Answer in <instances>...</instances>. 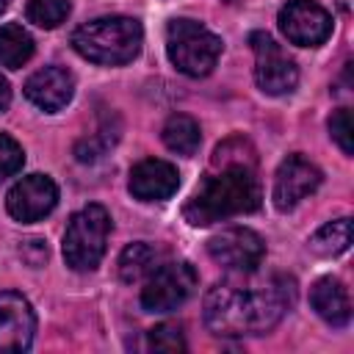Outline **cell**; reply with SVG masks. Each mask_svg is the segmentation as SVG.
Segmentation results:
<instances>
[{
  "instance_id": "6da1fadb",
  "label": "cell",
  "mask_w": 354,
  "mask_h": 354,
  "mask_svg": "<svg viewBox=\"0 0 354 354\" xmlns=\"http://www.w3.org/2000/svg\"><path fill=\"white\" fill-rule=\"evenodd\" d=\"M296 299L293 279L271 274L266 279L254 271L216 282L205 296V324L221 337L266 335L274 329Z\"/></svg>"
},
{
  "instance_id": "ffe728a7",
  "label": "cell",
  "mask_w": 354,
  "mask_h": 354,
  "mask_svg": "<svg viewBox=\"0 0 354 354\" xmlns=\"http://www.w3.org/2000/svg\"><path fill=\"white\" fill-rule=\"evenodd\" d=\"M72 11V3L69 0H30L25 6V17L28 22L39 25V28H58Z\"/></svg>"
},
{
  "instance_id": "5bb4252c",
  "label": "cell",
  "mask_w": 354,
  "mask_h": 354,
  "mask_svg": "<svg viewBox=\"0 0 354 354\" xmlns=\"http://www.w3.org/2000/svg\"><path fill=\"white\" fill-rule=\"evenodd\" d=\"M75 91V77L72 72H66L64 66H44L39 72H33L25 83V97L41 108V111H61Z\"/></svg>"
},
{
  "instance_id": "7402d4cb",
  "label": "cell",
  "mask_w": 354,
  "mask_h": 354,
  "mask_svg": "<svg viewBox=\"0 0 354 354\" xmlns=\"http://www.w3.org/2000/svg\"><path fill=\"white\" fill-rule=\"evenodd\" d=\"M329 136L343 149V155H354V133H351V111L348 108H337L329 116Z\"/></svg>"
},
{
  "instance_id": "ba28073f",
  "label": "cell",
  "mask_w": 354,
  "mask_h": 354,
  "mask_svg": "<svg viewBox=\"0 0 354 354\" xmlns=\"http://www.w3.org/2000/svg\"><path fill=\"white\" fill-rule=\"evenodd\" d=\"M207 254L218 266H224L235 274H243V271L260 268V263L266 257V243L254 230L230 227V230H224L207 241Z\"/></svg>"
},
{
  "instance_id": "d6986e66",
  "label": "cell",
  "mask_w": 354,
  "mask_h": 354,
  "mask_svg": "<svg viewBox=\"0 0 354 354\" xmlns=\"http://www.w3.org/2000/svg\"><path fill=\"white\" fill-rule=\"evenodd\" d=\"M155 263H158V252L149 243H144V241L130 243L119 257V277H122V282L133 285V282L144 279L147 274H152Z\"/></svg>"
},
{
  "instance_id": "9c48e42d",
  "label": "cell",
  "mask_w": 354,
  "mask_h": 354,
  "mask_svg": "<svg viewBox=\"0 0 354 354\" xmlns=\"http://www.w3.org/2000/svg\"><path fill=\"white\" fill-rule=\"evenodd\" d=\"M277 22L285 39L299 47H318L332 33V17L313 0H290L279 8Z\"/></svg>"
},
{
  "instance_id": "ac0fdd59",
  "label": "cell",
  "mask_w": 354,
  "mask_h": 354,
  "mask_svg": "<svg viewBox=\"0 0 354 354\" xmlns=\"http://www.w3.org/2000/svg\"><path fill=\"white\" fill-rule=\"evenodd\" d=\"M351 243V218H335L326 221L321 230H315V235L310 238V249L321 257H335L343 254Z\"/></svg>"
},
{
  "instance_id": "44dd1931",
  "label": "cell",
  "mask_w": 354,
  "mask_h": 354,
  "mask_svg": "<svg viewBox=\"0 0 354 354\" xmlns=\"http://www.w3.org/2000/svg\"><path fill=\"white\" fill-rule=\"evenodd\" d=\"M147 346L152 351H163V354H174V351H185V337L180 324H160L155 329H149L147 335Z\"/></svg>"
},
{
  "instance_id": "7c38bea8",
  "label": "cell",
  "mask_w": 354,
  "mask_h": 354,
  "mask_svg": "<svg viewBox=\"0 0 354 354\" xmlns=\"http://www.w3.org/2000/svg\"><path fill=\"white\" fill-rule=\"evenodd\" d=\"M36 335V313L17 290H0V351H28Z\"/></svg>"
},
{
  "instance_id": "8992f818",
  "label": "cell",
  "mask_w": 354,
  "mask_h": 354,
  "mask_svg": "<svg viewBox=\"0 0 354 354\" xmlns=\"http://www.w3.org/2000/svg\"><path fill=\"white\" fill-rule=\"evenodd\" d=\"M196 268L185 260L177 263H166L160 268H155L141 290V307L147 313H169L174 307H180L194 290H196Z\"/></svg>"
},
{
  "instance_id": "d4e9b609",
  "label": "cell",
  "mask_w": 354,
  "mask_h": 354,
  "mask_svg": "<svg viewBox=\"0 0 354 354\" xmlns=\"http://www.w3.org/2000/svg\"><path fill=\"white\" fill-rule=\"evenodd\" d=\"M8 6H11V0H0V14H3V11L8 8Z\"/></svg>"
},
{
  "instance_id": "603a6c76",
  "label": "cell",
  "mask_w": 354,
  "mask_h": 354,
  "mask_svg": "<svg viewBox=\"0 0 354 354\" xmlns=\"http://www.w3.org/2000/svg\"><path fill=\"white\" fill-rule=\"evenodd\" d=\"M22 163H25V152H22V147H19L11 136L0 133V183H3L6 177L17 174V171L22 169Z\"/></svg>"
},
{
  "instance_id": "3957f363",
  "label": "cell",
  "mask_w": 354,
  "mask_h": 354,
  "mask_svg": "<svg viewBox=\"0 0 354 354\" xmlns=\"http://www.w3.org/2000/svg\"><path fill=\"white\" fill-rule=\"evenodd\" d=\"M144 30L133 17H97L72 33V47L91 64L122 66L141 53Z\"/></svg>"
},
{
  "instance_id": "e0dca14e",
  "label": "cell",
  "mask_w": 354,
  "mask_h": 354,
  "mask_svg": "<svg viewBox=\"0 0 354 354\" xmlns=\"http://www.w3.org/2000/svg\"><path fill=\"white\" fill-rule=\"evenodd\" d=\"M163 144H166L171 152L191 158V155L199 149V144H202L199 124H196L191 116H185V113L169 116L166 124H163Z\"/></svg>"
},
{
  "instance_id": "9a60e30c",
  "label": "cell",
  "mask_w": 354,
  "mask_h": 354,
  "mask_svg": "<svg viewBox=\"0 0 354 354\" xmlns=\"http://www.w3.org/2000/svg\"><path fill=\"white\" fill-rule=\"evenodd\" d=\"M310 304L313 310L329 324V326H346L351 321V301H348V290L343 288L340 279L335 277H324L313 285L310 290Z\"/></svg>"
},
{
  "instance_id": "277c9868",
  "label": "cell",
  "mask_w": 354,
  "mask_h": 354,
  "mask_svg": "<svg viewBox=\"0 0 354 354\" xmlns=\"http://www.w3.org/2000/svg\"><path fill=\"white\" fill-rule=\"evenodd\" d=\"M166 53L169 61L188 77L207 75L218 55H221V39L207 30L202 22L194 19H171L166 28Z\"/></svg>"
},
{
  "instance_id": "2e32d148",
  "label": "cell",
  "mask_w": 354,
  "mask_h": 354,
  "mask_svg": "<svg viewBox=\"0 0 354 354\" xmlns=\"http://www.w3.org/2000/svg\"><path fill=\"white\" fill-rule=\"evenodd\" d=\"M30 55H33V36L17 22L0 25V66L19 69L30 61Z\"/></svg>"
},
{
  "instance_id": "8fae6325",
  "label": "cell",
  "mask_w": 354,
  "mask_h": 354,
  "mask_svg": "<svg viewBox=\"0 0 354 354\" xmlns=\"http://www.w3.org/2000/svg\"><path fill=\"white\" fill-rule=\"evenodd\" d=\"M55 202H58V188L47 174L22 177L6 196L8 213L22 224H33V221L44 218L55 207Z\"/></svg>"
},
{
  "instance_id": "7a4b0ae2",
  "label": "cell",
  "mask_w": 354,
  "mask_h": 354,
  "mask_svg": "<svg viewBox=\"0 0 354 354\" xmlns=\"http://www.w3.org/2000/svg\"><path fill=\"white\" fill-rule=\"evenodd\" d=\"M260 207V183L254 177V166L227 163L218 174L202 177L196 191L183 207V216L194 227H205L230 216L252 213Z\"/></svg>"
},
{
  "instance_id": "4fadbf2b",
  "label": "cell",
  "mask_w": 354,
  "mask_h": 354,
  "mask_svg": "<svg viewBox=\"0 0 354 354\" xmlns=\"http://www.w3.org/2000/svg\"><path fill=\"white\" fill-rule=\"evenodd\" d=\"M130 194L141 202H163L180 188V174L169 160L147 158L130 169Z\"/></svg>"
},
{
  "instance_id": "5b68a950",
  "label": "cell",
  "mask_w": 354,
  "mask_h": 354,
  "mask_svg": "<svg viewBox=\"0 0 354 354\" xmlns=\"http://www.w3.org/2000/svg\"><path fill=\"white\" fill-rule=\"evenodd\" d=\"M111 232V216L102 205H86L77 210L64 232V260L75 271H94L105 254Z\"/></svg>"
},
{
  "instance_id": "30bf717a",
  "label": "cell",
  "mask_w": 354,
  "mask_h": 354,
  "mask_svg": "<svg viewBox=\"0 0 354 354\" xmlns=\"http://www.w3.org/2000/svg\"><path fill=\"white\" fill-rule=\"evenodd\" d=\"M318 185H321V169L315 163H310L304 155H288L274 174L271 199H274L277 210H290L304 196H310Z\"/></svg>"
},
{
  "instance_id": "52a82bcc",
  "label": "cell",
  "mask_w": 354,
  "mask_h": 354,
  "mask_svg": "<svg viewBox=\"0 0 354 354\" xmlns=\"http://www.w3.org/2000/svg\"><path fill=\"white\" fill-rule=\"evenodd\" d=\"M249 44L254 50V80H257L260 91H266L271 97L293 91L296 83H299V69L285 55V50L263 30L252 33Z\"/></svg>"
},
{
  "instance_id": "cb8c5ba5",
  "label": "cell",
  "mask_w": 354,
  "mask_h": 354,
  "mask_svg": "<svg viewBox=\"0 0 354 354\" xmlns=\"http://www.w3.org/2000/svg\"><path fill=\"white\" fill-rule=\"evenodd\" d=\"M8 102H11V86H8V80L0 75V111H6Z\"/></svg>"
}]
</instances>
